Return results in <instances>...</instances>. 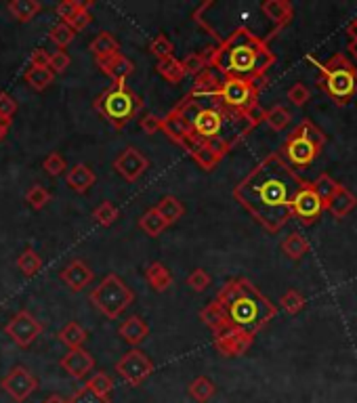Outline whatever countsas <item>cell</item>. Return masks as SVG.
Here are the masks:
<instances>
[{"mask_svg":"<svg viewBox=\"0 0 357 403\" xmlns=\"http://www.w3.org/2000/svg\"><path fill=\"white\" fill-rule=\"evenodd\" d=\"M305 183L307 181L286 164L282 155L273 151L233 187V198L258 225L269 233H278L292 219V200Z\"/></svg>","mask_w":357,"mask_h":403,"instance_id":"1","label":"cell"},{"mask_svg":"<svg viewBox=\"0 0 357 403\" xmlns=\"http://www.w3.org/2000/svg\"><path fill=\"white\" fill-rule=\"evenodd\" d=\"M273 63L276 55L265 42V38L254 34L246 26H238L214 49L211 68H214L223 78L252 82L267 76Z\"/></svg>","mask_w":357,"mask_h":403,"instance_id":"2","label":"cell"},{"mask_svg":"<svg viewBox=\"0 0 357 403\" xmlns=\"http://www.w3.org/2000/svg\"><path fill=\"white\" fill-rule=\"evenodd\" d=\"M216 302L225 309L229 326L250 336H256L278 315V307L265 294L258 292L246 277H236L221 286Z\"/></svg>","mask_w":357,"mask_h":403,"instance_id":"3","label":"cell"},{"mask_svg":"<svg viewBox=\"0 0 357 403\" xmlns=\"http://www.w3.org/2000/svg\"><path fill=\"white\" fill-rule=\"evenodd\" d=\"M177 110L187 118L191 133L202 141L218 137V139L227 141L233 149V146H238L252 131L246 118L238 111L227 110L218 101V97L204 101V103H198L185 95L177 106Z\"/></svg>","mask_w":357,"mask_h":403,"instance_id":"4","label":"cell"},{"mask_svg":"<svg viewBox=\"0 0 357 403\" xmlns=\"http://www.w3.org/2000/svg\"><path fill=\"white\" fill-rule=\"evenodd\" d=\"M307 59L320 68L318 86L323 95L338 108L347 106L357 95V68L347 55L336 53L326 61H318L313 55H307Z\"/></svg>","mask_w":357,"mask_h":403,"instance_id":"5","label":"cell"},{"mask_svg":"<svg viewBox=\"0 0 357 403\" xmlns=\"http://www.w3.org/2000/svg\"><path fill=\"white\" fill-rule=\"evenodd\" d=\"M143 108V99L135 91H131L126 82H111V86H107L93 101V110L107 120L116 131H122L129 122H133Z\"/></svg>","mask_w":357,"mask_h":403,"instance_id":"6","label":"cell"},{"mask_svg":"<svg viewBox=\"0 0 357 403\" xmlns=\"http://www.w3.org/2000/svg\"><path fill=\"white\" fill-rule=\"evenodd\" d=\"M89 300L93 307L106 317V320H118L135 300V292L124 284V280L116 273H109L104 277L99 286H95Z\"/></svg>","mask_w":357,"mask_h":403,"instance_id":"7","label":"cell"},{"mask_svg":"<svg viewBox=\"0 0 357 403\" xmlns=\"http://www.w3.org/2000/svg\"><path fill=\"white\" fill-rule=\"evenodd\" d=\"M278 153L282 155V160H284L292 170H298V168L311 166V164L318 160L320 149L307 139V135H305V131H303V126H301V122H298V124L290 131V135L286 137L284 146L280 147Z\"/></svg>","mask_w":357,"mask_h":403,"instance_id":"8","label":"cell"},{"mask_svg":"<svg viewBox=\"0 0 357 403\" xmlns=\"http://www.w3.org/2000/svg\"><path fill=\"white\" fill-rule=\"evenodd\" d=\"M258 91L246 82V80H236V78H221V88H218V101L231 111H246L254 103H258Z\"/></svg>","mask_w":357,"mask_h":403,"instance_id":"9","label":"cell"},{"mask_svg":"<svg viewBox=\"0 0 357 403\" xmlns=\"http://www.w3.org/2000/svg\"><path fill=\"white\" fill-rule=\"evenodd\" d=\"M116 374L129 384V387H141L143 382L154 374V362L139 351L133 349L129 353H124L118 362H116Z\"/></svg>","mask_w":357,"mask_h":403,"instance_id":"10","label":"cell"},{"mask_svg":"<svg viewBox=\"0 0 357 403\" xmlns=\"http://www.w3.org/2000/svg\"><path fill=\"white\" fill-rule=\"evenodd\" d=\"M42 332H44V324L40 320H36L28 309H21L19 313H15L4 326V334L19 349H28L38 336H42Z\"/></svg>","mask_w":357,"mask_h":403,"instance_id":"11","label":"cell"},{"mask_svg":"<svg viewBox=\"0 0 357 403\" xmlns=\"http://www.w3.org/2000/svg\"><path fill=\"white\" fill-rule=\"evenodd\" d=\"M323 213H326V204L321 202L320 195L313 191L311 181H307L298 189V193L292 200V206H290L292 219H296L301 225H313Z\"/></svg>","mask_w":357,"mask_h":403,"instance_id":"12","label":"cell"},{"mask_svg":"<svg viewBox=\"0 0 357 403\" xmlns=\"http://www.w3.org/2000/svg\"><path fill=\"white\" fill-rule=\"evenodd\" d=\"M2 391L17 403L28 402L38 389V378L26 366H15L2 380Z\"/></svg>","mask_w":357,"mask_h":403,"instance_id":"13","label":"cell"},{"mask_svg":"<svg viewBox=\"0 0 357 403\" xmlns=\"http://www.w3.org/2000/svg\"><path fill=\"white\" fill-rule=\"evenodd\" d=\"M147 168H149L147 155L133 146L124 147V149L116 155V160H114V170H116L124 181H129V183H137L143 175L147 173Z\"/></svg>","mask_w":357,"mask_h":403,"instance_id":"14","label":"cell"},{"mask_svg":"<svg viewBox=\"0 0 357 403\" xmlns=\"http://www.w3.org/2000/svg\"><path fill=\"white\" fill-rule=\"evenodd\" d=\"M254 342V336L238 330L233 326L214 334V349L223 357H242Z\"/></svg>","mask_w":357,"mask_h":403,"instance_id":"15","label":"cell"},{"mask_svg":"<svg viewBox=\"0 0 357 403\" xmlns=\"http://www.w3.org/2000/svg\"><path fill=\"white\" fill-rule=\"evenodd\" d=\"M59 280L64 282V286H68L70 292H82V290H86V286L93 284L95 271L82 258H74L61 269Z\"/></svg>","mask_w":357,"mask_h":403,"instance_id":"16","label":"cell"},{"mask_svg":"<svg viewBox=\"0 0 357 403\" xmlns=\"http://www.w3.org/2000/svg\"><path fill=\"white\" fill-rule=\"evenodd\" d=\"M59 367L74 378V380H84L93 369H95V357L84 349H70L61 359H59Z\"/></svg>","mask_w":357,"mask_h":403,"instance_id":"17","label":"cell"},{"mask_svg":"<svg viewBox=\"0 0 357 403\" xmlns=\"http://www.w3.org/2000/svg\"><path fill=\"white\" fill-rule=\"evenodd\" d=\"M261 13L273 24L271 32L267 34V42L273 36H278V32L284 30L294 17L292 2H288V0H265V2H261Z\"/></svg>","mask_w":357,"mask_h":403,"instance_id":"18","label":"cell"},{"mask_svg":"<svg viewBox=\"0 0 357 403\" xmlns=\"http://www.w3.org/2000/svg\"><path fill=\"white\" fill-rule=\"evenodd\" d=\"M97 68L106 73L111 82H126L135 72V63L122 53H114L106 59H97Z\"/></svg>","mask_w":357,"mask_h":403,"instance_id":"19","label":"cell"},{"mask_svg":"<svg viewBox=\"0 0 357 403\" xmlns=\"http://www.w3.org/2000/svg\"><path fill=\"white\" fill-rule=\"evenodd\" d=\"M218 88H221V78L211 70L202 72L200 76H196L187 97L198 101V103H204V101H211L218 97Z\"/></svg>","mask_w":357,"mask_h":403,"instance_id":"20","label":"cell"},{"mask_svg":"<svg viewBox=\"0 0 357 403\" xmlns=\"http://www.w3.org/2000/svg\"><path fill=\"white\" fill-rule=\"evenodd\" d=\"M162 133H164L173 143L181 146V143L185 141V137L191 133V128H189L187 118H185L177 108H173V110L162 118Z\"/></svg>","mask_w":357,"mask_h":403,"instance_id":"21","label":"cell"},{"mask_svg":"<svg viewBox=\"0 0 357 403\" xmlns=\"http://www.w3.org/2000/svg\"><path fill=\"white\" fill-rule=\"evenodd\" d=\"M357 206V195L351 193L345 185L338 187V191L334 193V198L326 204V213H330L334 219H345L353 208Z\"/></svg>","mask_w":357,"mask_h":403,"instance_id":"22","label":"cell"},{"mask_svg":"<svg viewBox=\"0 0 357 403\" xmlns=\"http://www.w3.org/2000/svg\"><path fill=\"white\" fill-rule=\"evenodd\" d=\"M145 282H147V286L154 292H166L173 286V273H171V269L164 262L156 260V262L147 265V269H145Z\"/></svg>","mask_w":357,"mask_h":403,"instance_id":"23","label":"cell"},{"mask_svg":"<svg viewBox=\"0 0 357 403\" xmlns=\"http://www.w3.org/2000/svg\"><path fill=\"white\" fill-rule=\"evenodd\" d=\"M97 181V175L93 173V168L91 166H86V164H76V166H71L70 173L66 175V183L70 189H74L76 193H86L93 185Z\"/></svg>","mask_w":357,"mask_h":403,"instance_id":"24","label":"cell"},{"mask_svg":"<svg viewBox=\"0 0 357 403\" xmlns=\"http://www.w3.org/2000/svg\"><path fill=\"white\" fill-rule=\"evenodd\" d=\"M147 334H149V326L143 322V317H139V315H131L118 328V336H122V340L129 342L131 347L141 345L143 340L147 338Z\"/></svg>","mask_w":357,"mask_h":403,"instance_id":"25","label":"cell"},{"mask_svg":"<svg viewBox=\"0 0 357 403\" xmlns=\"http://www.w3.org/2000/svg\"><path fill=\"white\" fill-rule=\"evenodd\" d=\"M200 320H202V324L204 326H208L213 334H218V332H223L225 328H229V320H227V313H225V309L214 300L211 305H206L202 311H200Z\"/></svg>","mask_w":357,"mask_h":403,"instance_id":"26","label":"cell"},{"mask_svg":"<svg viewBox=\"0 0 357 403\" xmlns=\"http://www.w3.org/2000/svg\"><path fill=\"white\" fill-rule=\"evenodd\" d=\"M6 11L19 24H30L36 15L42 11V2H38V0H11L6 4Z\"/></svg>","mask_w":357,"mask_h":403,"instance_id":"27","label":"cell"},{"mask_svg":"<svg viewBox=\"0 0 357 403\" xmlns=\"http://www.w3.org/2000/svg\"><path fill=\"white\" fill-rule=\"evenodd\" d=\"M57 338H59V342L66 345L68 351H70V349H80V347H84V342L89 340V332L84 330L80 324L70 322V324H66L61 330L57 332Z\"/></svg>","mask_w":357,"mask_h":403,"instance_id":"28","label":"cell"},{"mask_svg":"<svg viewBox=\"0 0 357 403\" xmlns=\"http://www.w3.org/2000/svg\"><path fill=\"white\" fill-rule=\"evenodd\" d=\"M89 51L95 55V59H106V57L114 55V53H120V44H118V40L114 38V34H109V32H99L97 36L91 40Z\"/></svg>","mask_w":357,"mask_h":403,"instance_id":"29","label":"cell"},{"mask_svg":"<svg viewBox=\"0 0 357 403\" xmlns=\"http://www.w3.org/2000/svg\"><path fill=\"white\" fill-rule=\"evenodd\" d=\"M187 391H189V395H191L198 403H208L214 395H216V387H214V382L211 378H206V376H198V378H193V380L189 382Z\"/></svg>","mask_w":357,"mask_h":403,"instance_id":"30","label":"cell"},{"mask_svg":"<svg viewBox=\"0 0 357 403\" xmlns=\"http://www.w3.org/2000/svg\"><path fill=\"white\" fill-rule=\"evenodd\" d=\"M154 208L158 210V215H160L162 219L166 220V225L177 223V220L183 217V213H185L181 200L175 198V195H166V198H162V200L158 202V206H154Z\"/></svg>","mask_w":357,"mask_h":403,"instance_id":"31","label":"cell"},{"mask_svg":"<svg viewBox=\"0 0 357 403\" xmlns=\"http://www.w3.org/2000/svg\"><path fill=\"white\" fill-rule=\"evenodd\" d=\"M24 80H26V84H30V88H34L36 93H42L55 82V73L49 68H28L24 73Z\"/></svg>","mask_w":357,"mask_h":403,"instance_id":"32","label":"cell"},{"mask_svg":"<svg viewBox=\"0 0 357 403\" xmlns=\"http://www.w3.org/2000/svg\"><path fill=\"white\" fill-rule=\"evenodd\" d=\"M282 252L288 258H292V260H301V258L309 252V242L301 233L294 231V233H290L284 242H282Z\"/></svg>","mask_w":357,"mask_h":403,"instance_id":"33","label":"cell"},{"mask_svg":"<svg viewBox=\"0 0 357 403\" xmlns=\"http://www.w3.org/2000/svg\"><path fill=\"white\" fill-rule=\"evenodd\" d=\"M156 72L160 73V76H162L166 82H171V84H178V82L185 78L183 68H181V61H178L175 55H173V57H166V59L156 61Z\"/></svg>","mask_w":357,"mask_h":403,"instance_id":"34","label":"cell"},{"mask_svg":"<svg viewBox=\"0 0 357 403\" xmlns=\"http://www.w3.org/2000/svg\"><path fill=\"white\" fill-rule=\"evenodd\" d=\"M17 269L26 275V277H34L36 273L42 269V258L36 252L32 246L24 248V252L17 257Z\"/></svg>","mask_w":357,"mask_h":403,"instance_id":"35","label":"cell"},{"mask_svg":"<svg viewBox=\"0 0 357 403\" xmlns=\"http://www.w3.org/2000/svg\"><path fill=\"white\" fill-rule=\"evenodd\" d=\"M139 227H141V231H145L149 238H158L169 225H166V220L162 219L160 215H158V210L156 208H149V210H145L141 215V219H139Z\"/></svg>","mask_w":357,"mask_h":403,"instance_id":"36","label":"cell"},{"mask_svg":"<svg viewBox=\"0 0 357 403\" xmlns=\"http://www.w3.org/2000/svg\"><path fill=\"white\" fill-rule=\"evenodd\" d=\"M290 122H292V113L286 110L284 106H273L271 110L265 111V124L276 133L286 131L290 126Z\"/></svg>","mask_w":357,"mask_h":403,"instance_id":"37","label":"cell"},{"mask_svg":"<svg viewBox=\"0 0 357 403\" xmlns=\"http://www.w3.org/2000/svg\"><path fill=\"white\" fill-rule=\"evenodd\" d=\"M84 387H89L93 393H97V395L104 397V399H111L114 380H111V376L106 374V372H97V374H93L91 378H86V384H84Z\"/></svg>","mask_w":357,"mask_h":403,"instance_id":"38","label":"cell"},{"mask_svg":"<svg viewBox=\"0 0 357 403\" xmlns=\"http://www.w3.org/2000/svg\"><path fill=\"white\" fill-rule=\"evenodd\" d=\"M93 6H95L93 0H89V2L82 0V6L71 15L68 21H64V24H68L74 32H82V30H86V28L91 26V21H93V15H91V9H93Z\"/></svg>","mask_w":357,"mask_h":403,"instance_id":"39","label":"cell"},{"mask_svg":"<svg viewBox=\"0 0 357 403\" xmlns=\"http://www.w3.org/2000/svg\"><path fill=\"white\" fill-rule=\"evenodd\" d=\"M120 217V210L109 202V200H104L93 213H91V219L95 220L99 227H111L116 220Z\"/></svg>","mask_w":357,"mask_h":403,"instance_id":"40","label":"cell"},{"mask_svg":"<svg viewBox=\"0 0 357 403\" xmlns=\"http://www.w3.org/2000/svg\"><path fill=\"white\" fill-rule=\"evenodd\" d=\"M311 187H313V191L320 195V200L323 204H328L332 198H334V193L338 191V187L341 183L338 181H334L330 175H326V173H321L320 177L316 179V181H311Z\"/></svg>","mask_w":357,"mask_h":403,"instance_id":"41","label":"cell"},{"mask_svg":"<svg viewBox=\"0 0 357 403\" xmlns=\"http://www.w3.org/2000/svg\"><path fill=\"white\" fill-rule=\"evenodd\" d=\"M74 38H76V32L71 30L68 24H64V21L55 24V26L51 28V32H49V40H51L59 51H66L71 42H74Z\"/></svg>","mask_w":357,"mask_h":403,"instance_id":"42","label":"cell"},{"mask_svg":"<svg viewBox=\"0 0 357 403\" xmlns=\"http://www.w3.org/2000/svg\"><path fill=\"white\" fill-rule=\"evenodd\" d=\"M26 202H28L30 208L42 210V208H46V204L51 202V191H49L44 185H32V187L26 191Z\"/></svg>","mask_w":357,"mask_h":403,"instance_id":"43","label":"cell"},{"mask_svg":"<svg viewBox=\"0 0 357 403\" xmlns=\"http://www.w3.org/2000/svg\"><path fill=\"white\" fill-rule=\"evenodd\" d=\"M305 305H307V300L298 290H288L280 298V307L284 309L288 315H298L305 309Z\"/></svg>","mask_w":357,"mask_h":403,"instance_id":"44","label":"cell"},{"mask_svg":"<svg viewBox=\"0 0 357 403\" xmlns=\"http://www.w3.org/2000/svg\"><path fill=\"white\" fill-rule=\"evenodd\" d=\"M42 168H44V173L49 175V177H61L66 170H68V164H66V160H64V155L59 153V151H51L44 160H42Z\"/></svg>","mask_w":357,"mask_h":403,"instance_id":"45","label":"cell"},{"mask_svg":"<svg viewBox=\"0 0 357 403\" xmlns=\"http://www.w3.org/2000/svg\"><path fill=\"white\" fill-rule=\"evenodd\" d=\"M149 53L160 61V59H166V57H173L175 53V44L164 36V34H158L149 42Z\"/></svg>","mask_w":357,"mask_h":403,"instance_id":"46","label":"cell"},{"mask_svg":"<svg viewBox=\"0 0 357 403\" xmlns=\"http://www.w3.org/2000/svg\"><path fill=\"white\" fill-rule=\"evenodd\" d=\"M181 68H183V73L185 76H200L202 72H206V70H211L208 68V63L204 61V57L200 55V53H191V55H187L183 61H181Z\"/></svg>","mask_w":357,"mask_h":403,"instance_id":"47","label":"cell"},{"mask_svg":"<svg viewBox=\"0 0 357 403\" xmlns=\"http://www.w3.org/2000/svg\"><path fill=\"white\" fill-rule=\"evenodd\" d=\"M286 97H288V101H290L292 106L303 108V106H307V101L311 99V91H309L303 82H296V84H292V86L288 88Z\"/></svg>","mask_w":357,"mask_h":403,"instance_id":"48","label":"cell"},{"mask_svg":"<svg viewBox=\"0 0 357 403\" xmlns=\"http://www.w3.org/2000/svg\"><path fill=\"white\" fill-rule=\"evenodd\" d=\"M213 284V277L204 271V269H193L189 275H187V286L196 292H204L208 286Z\"/></svg>","mask_w":357,"mask_h":403,"instance_id":"49","label":"cell"},{"mask_svg":"<svg viewBox=\"0 0 357 403\" xmlns=\"http://www.w3.org/2000/svg\"><path fill=\"white\" fill-rule=\"evenodd\" d=\"M68 403H111V399L99 397V395L93 393L89 387H80L78 391H74V395L68 399Z\"/></svg>","mask_w":357,"mask_h":403,"instance_id":"50","label":"cell"},{"mask_svg":"<svg viewBox=\"0 0 357 403\" xmlns=\"http://www.w3.org/2000/svg\"><path fill=\"white\" fill-rule=\"evenodd\" d=\"M71 59L70 55L66 53V51H55L53 55H51V61H49V70L55 73H64L68 68H70Z\"/></svg>","mask_w":357,"mask_h":403,"instance_id":"51","label":"cell"},{"mask_svg":"<svg viewBox=\"0 0 357 403\" xmlns=\"http://www.w3.org/2000/svg\"><path fill=\"white\" fill-rule=\"evenodd\" d=\"M15 113H17V101L9 93H0V118L11 122Z\"/></svg>","mask_w":357,"mask_h":403,"instance_id":"52","label":"cell"},{"mask_svg":"<svg viewBox=\"0 0 357 403\" xmlns=\"http://www.w3.org/2000/svg\"><path fill=\"white\" fill-rule=\"evenodd\" d=\"M204 146H206V149L213 153L214 158L221 162L229 151H231V146L227 143V141H223V139H218V137H214V139H208V141H204Z\"/></svg>","mask_w":357,"mask_h":403,"instance_id":"53","label":"cell"},{"mask_svg":"<svg viewBox=\"0 0 357 403\" xmlns=\"http://www.w3.org/2000/svg\"><path fill=\"white\" fill-rule=\"evenodd\" d=\"M139 126H141V131L145 135H156V133L162 131V118L156 116V113H147V116L141 118Z\"/></svg>","mask_w":357,"mask_h":403,"instance_id":"54","label":"cell"},{"mask_svg":"<svg viewBox=\"0 0 357 403\" xmlns=\"http://www.w3.org/2000/svg\"><path fill=\"white\" fill-rule=\"evenodd\" d=\"M80 6H82V0H64V2L57 4L55 13H57V17H59L61 21H68Z\"/></svg>","mask_w":357,"mask_h":403,"instance_id":"55","label":"cell"},{"mask_svg":"<svg viewBox=\"0 0 357 403\" xmlns=\"http://www.w3.org/2000/svg\"><path fill=\"white\" fill-rule=\"evenodd\" d=\"M265 111L267 110H263L258 103H254L252 108H248L246 111H242V116L246 118V122H248L252 128H256L258 124H263V122H265Z\"/></svg>","mask_w":357,"mask_h":403,"instance_id":"56","label":"cell"},{"mask_svg":"<svg viewBox=\"0 0 357 403\" xmlns=\"http://www.w3.org/2000/svg\"><path fill=\"white\" fill-rule=\"evenodd\" d=\"M51 53L46 49H36L30 55V68H49Z\"/></svg>","mask_w":357,"mask_h":403,"instance_id":"57","label":"cell"},{"mask_svg":"<svg viewBox=\"0 0 357 403\" xmlns=\"http://www.w3.org/2000/svg\"><path fill=\"white\" fill-rule=\"evenodd\" d=\"M347 36L351 38V40H357V19H353V21H349V26H347Z\"/></svg>","mask_w":357,"mask_h":403,"instance_id":"58","label":"cell"},{"mask_svg":"<svg viewBox=\"0 0 357 403\" xmlns=\"http://www.w3.org/2000/svg\"><path fill=\"white\" fill-rule=\"evenodd\" d=\"M9 128H11V122L0 118V141H4V137H6V133H9Z\"/></svg>","mask_w":357,"mask_h":403,"instance_id":"59","label":"cell"},{"mask_svg":"<svg viewBox=\"0 0 357 403\" xmlns=\"http://www.w3.org/2000/svg\"><path fill=\"white\" fill-rule=\"evenodd\" d=\"M42 403H68V399H64L61 395H51V397H46Z\"/></svg>","mask_w":357,"mask_h":403,"instance_id":"60","label":"cell"},{"mask_svg":"<svg viewBox=\"0 0 357 403\" xmlns=\"http://www.w3.org/2000/svg\"><path fill=\"white\" fill-rule=\"evenodd\" d=\"M349 53L353 55V59H357V40H351V42H349Z\"/></svg>","mask_w":357,"mask_h":403,"instance_id":"61","label":"cell"}]
</instances>
